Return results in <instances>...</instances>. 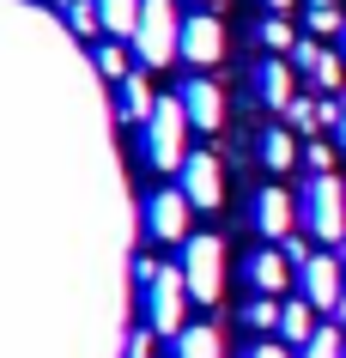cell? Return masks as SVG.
<instances>
[{"label": "cell", "mask_w": 346, "mask_h": 358, "mask_svg": "<svg viewBox=\"0 0 346 358\" xmlns=\"http://www.w3.org/2000/svg\"><path fill=\"white\" fill-rule=\"evenodd\" d=\"M280 249H286V262H291V267H304L310 255H316V249H310L304 237H298V231H291V237H286V243H280Z\"/></svg>", "instance_id": "cell-27"}, {"label": "cell", "mask_w": 346, "mask_h": 358, "mask_svg": "<svg viewBox=\"0 0 346 358\" xmlns=\"http://www.w3.org/2000/svg\"><path fill=\"white\" fill-rule=\"evenodd\" d=\"M250 358H291L286 340H261V346H250Z\"/></svg>", "instance_id": "cell-28"}, {"label": "cell", "mask_w": 346, "mask_h": 358, "mask_svg": "<svg viewBox=\"0 0 346 358\" xmlns=\"http://www.w3.org/2000/svg\"><path fill=\"white\" fill-rule=\"evenodd\" d=\"M189 213H194V201L182 189H158L152 201H146V231H152L158 243H189V237H194Z\"/></svg>", "instance_id": "cell-6"}, {"label": "cell", "mask_w": 346, "mask_h": 358, "mask_svg": "<svg viewBox=\"0 0 346 358\" xmlns=\"http://www.w3.org/2000/svg\"><path fill=\"white\" fill-rule=\"evenodd\" d=\"M122 358H152V328H146V334H134V340H128V352H122Z\"/></svg>", "instance_id": "cell-29"}, {"label": "cell", "mask_w": 346, "mask_h": 358, "mask_svg": "<svg viewBox=\"0 0 346 358\" xmlns=\"http://www.w3.org/2000/svg\"><path fill=\"white\" fill-rule=\"evenodd\" d=\"M334 31L346 37V13L340 6H310V37H334Z\"/></svg>", "instance_id": "cell-22"}, {"label": "cell", "mask_w": 346, "mask_h": 358, "mask_svg": "<svg viewBox=\"0 0 346 358\" xmlns=\"http://www.w3.org/2000/svg\"><path fill=\"white\" fill-rule=\"evenodd\" d=\"M176 358H225V334L207 328V322H189L176 334Z\"/></svg>", "instance_id": "cell-17"}, {"label": "cell", "mask_w": 346, "mask_h": 358, "mask_svg": "<svg viewBox=\"0 0 346 358\" xmlns=\"http://www.w3.org/2000/svg\"><path fill=\"white\" fill-rule=\"evenodd\" d=\"M280 310H286V303H273V298H255L243 322H250V328H273V334H280Z\"/></svg>", "instance_id": "cell-24"}, {"label": "cell", "mask_w": 346, "mask_h": 358, "mask_svg": "<svg viewBox=\"0 0 346 358\" xmlns=\"http://www.w3.org/2000/svg\"><path fill=\"white\" fill-rule=\"evenodd\" d=\"M291 273H298V267L286 262V249H261V255L250 262V285L261 292V298H280V292L291 285Z\"/></svg>", "instance_id": "cell-14"}, {"label": "cell", "mask_w": 346, "mask_h": 358, "mask_svg": "<svg viewBox=\"0 0 346 358\" xmlns=\"http://www.w3.org/2000/svg\"><path fill=\"white\" fill-rule=\"evenodd\" d=\"M97 73L110 79V85H122V79H128V49H122V43H103V49H97Z\"/></svg>", "instance_id": "cell-21"}, {"label": "cell", "mask_w": 346, "mask_h": 358, "mask_svg": "<svg viewBox=\"0 0 346 358\" xmlns=\"http://www.w3.org/2000/svg\"><path fill=\"white\" fill-rule=\"evenodd\" d=\"M298 280H304V298L316 303V310H340V298H346V267H340V255H310L304 267H298Z\"/></svg>", "instance_id": "cell-7"}, {"label": "cell", "mask_w": 346, "mask_h": 358, "mask_svg": "<svg viewBox=\"0 0 346 358\" xmlns=\"http://www.w3.org/2000/svg\"><path fill=\"white\" fill-rule=\"evenodd\" d=\"M176 176H182V194H189L201 213H212L219 201H225V170H219L212 152H189V164L176 170Z\"/></svg>", "instance_id": "cell-8"}, {"label": "cell", "mask_w": 346, "mask_h": 358, "mask_svg": "<svg viewBox=\"0 0 346 358\" xmlns=\"http://www.w3.org/2000/svg\"><path fill=\"white\" fill-rule=\"evenodd\" d=\"M298 213H304V231H310V237H322V243H334V249L346 243V182L334 176V170L304 182Z\"/></svg>", "instance_id": "cell-2"}, {"label": "cell", "mask_w": 346, "mask_h": 358, "mask_svg": "<svg viewBox=\"0 0 346 358\" xmlns=\"http://www.w3.org/2000/svg\"><path fill=\"white\" fill-rule=\"evenodd\" d=\"M291 67H298V73H304L316 92H340V85H346V61H340V55H328L316 37H298V49H291Z\"/></svg>", "instance_id": "cell-11"}, {"label": "cell", "mask_w": 346, "mask_h": 358, "mask_svg": "<svg viewBox=\"0 0 346 358\" xmlns=\"http://www.w3.org/2000/svg\"><path fill=\"white\" fill-rule=\"evenodd\" d=\"M334 140L346 146V97H340V122H334Z\"/></svg>", "instance_id": "cell-30"}, {"label": "cell", "mask_w": 346, "mask_h": 358, "mask_svg": "<svg viewBox=\"0 0 346 358\" xmlns=\"http://www.w3.org/2000/svg\"><path fill=\"white\" fill-rule=\"evenodd\" d=\"M334 255H340V267H346V243H340V249H334Z\"/></svg>", "instance_id": "cell-33"}, {"label": "cell", "mask_w": 346, "mask_h": 358, "mask_svg": "<svg viewBox=\"0 0 346 358\" xmlns=\"http://www.w3.org/2000/svg\"><path fill=\"white\" fill-rule=\"evenodd\" d=\"M261 43H268L273 55H286V49H298V31H291V24L280 19V13H273V19L261 24Z\"/></svg>", "instance_id": "cell-23"}, {"label": "cell", "mask_w": 346, "mask_h": 358, "mask_svg": "<svg viewBox=\"0 0 346 358\" xmlns=\"http://www.w3.org/2000/svg\"><path fill=\"white\" fill-rule=\"evenodd\" d=\"M298 219H304V213H298V201H291L280 182H268V189L255 194V231H261V237L286 243L291 231H298Z\"/></svg>", "instance_id": "cell-10"}, {"label": "cell", "mask_w": 346, "mask_h": 358, "mask_svg": "<svg viewBox=\"0 0 346 358\" xmlns=\"http://www.w3.org/2000/svg\"><path fill=\"white\" fill-rule=\"evenodd\" d=\"M182 61H189V67H219V61H225V24L212 19V13L182 19Z\"/></svg>", "instance_id": "cell-9"}, {"label": "cell", "mask_w": 346, "mask_h": 358, "mask_svg": "<svg viewBox=\"0 0 346 358\" xmlns=\"http://www.w3.org/2000/svg\"><path fill=\"white\" fill-rule=\"evenodd\" d=\"M334 322H340V328H346V298H340V310H334Z\"/></svg>", "instance_id": "cell-31"}, {"label": "cell", "mask_w": 346, "mask_h": 358, "mask_svg": "<svg viewBox=\"0 0 346 358\" xmlns=\"http://www.w3.org/2000/svg\"><path fill=\"white\" fill-rule=\"evenodd\" d=\"M140 6H146V0H97V19H103V31H110V37H128V43H134Z\"/></svg>", "instance_id": "cell-18"}, {"label": "cell", "mask_w": 346, "mask_h": 358, "mask_svg": "<svg viewBox=\"0 0 346 358\" xmlns=\"http://www.w3.org/2000/svg\"><path fill=\"white\" fill-rule=\"evenodd\" d=\"M255 97H261V103H268V110H291V103H298V67H291V61H261V67H255Z\"/></svg>", "instance_id": "cell-12"}, {"label": "cell", "mask_w": 346, "mask_h": 358, "mask_svg": "<svg viewBox=\"0 0 346 358\" xmlns=\"http://www.w3.org/2000/svg\"><path fill=\"white\" fill-rule=\"evenodd\" d=\"M189 110H182V97H158L152 122H146V164L152 170H182L189 164Z\"/></svg>", "instance_id": "cell-4"}, {"label": "cell", "mask_w": 346, "mask_h": 358, "mask_svg": "<svg viewBox=\"0 0 346 358\" xmlns=\"http://www.w3.org/2000/svg\"><path fill=\"white\" fill-rule=\"evenodd\" d=\"M182 280H189L194 303H219L225 298V243L212 231H194L182 243Z\"/></svg>", "instance_id": "cell-5"}, {"label": "cell", "mask_w": 346, "mask_h": 358, "mask_svg": "<svg viewBox=\"0 0 346 358\" xmlns=\"http://www.w3.org/2000/svg\"><path fill=\"white\" fill-rule=\"evenodd\" d=\"M304 164H310V176H328V170H334V146H328V140H310Z\"/></svg>", "instance_id": "cell-25"}, {"label": "cell", "mask_w": 346, "mask_h": 358, "mask_svg": "<svg viewBox=\"0 0 346 358\" xmlns=\"http://www.w3.org/2000/svg\"><path fill=\"white\" fill-rule=\"evenodd\" d=\"M134 55L140 67H171L182 55V19H176V0H146L134 24Z\"/></svg>", "instance_id": "cell-3"}, {"label": "cell", "mask_w": 346, "mask_h": 358, "mask_svg": "<svg viewBox=\"0 0 346 358\" xmlns=\"http://www.w3.org/2000/svg\"><path fill=\"white\" fill-rule=\"evenodd\" d=\"M140 292H146V322H152V334H182L189 328V280H182V267H158V262H140Z\"/></svg>", "instance_id": "cell-1"}, {"label": "cell", "mask_w": 346, "mask_h": 358, "mask_svg": "<svg viewBox=\"0 0 346 358\" xmlns=\"http://www.w3.org/2000/svg\"><path fill=\"white\" fill-rule=\"evenodd\" d=\"M316 328H322V322H316V303H310L304 292H298V298H291L286 310H280V340H286V346H304V340L316 334Z\"/></svg>", "instance_id": "cell-16"}, {"label": "cell", "mask_w": 346, "mask_h": 358, "mask_svg": "<svg viewBox=\"0 0 346 358\" xmlns=\"http://www.w3.org/2000/svg\"><path fill=\"white\" fill-rule=\"evenodd\" d=\"M261 164H268V170H291V164H298V140H291L286 128H268V134H261Z\"/></svg>", "instance_id": "cell-19"}, {"label": "cell", "mask_w": 346, "mask_h": 358, "mask_svg": "<svg viewBox=\"0 0 346 358\" xmlns=\"http://www.w3.org/2000/svg\"><path fill=\"white\" fill-rule=\"evenodd\" d=\"M298 358H346V328L334 322V328H316V334L298 346Z\"/></svg>", "instance_id": "cell-20"}, {"label": "cell", "mask_w": 346, "mask_h": 358, "mask_svg": "<svg viewBox=\"0 0 346 358\" xmlns=\"http://www.w3.org/2000/svg\"><path fill=\"white\" fill-rule=\"evenodd\" d=\"M182 110H189V122H194L201 134H212L219 122H225V92H219L207 73H194L189 85H182Z\"/></svg>", "instance_id": "cell-13"}, {"label": "cell", "mask_w": 346, "mask_h": 358, "mask_svg": "<svg viewBox=\"0 0 346 358\" xmlns=\"http://www.w3.org/2000/svg\"><path fill=\"white\" fill-rule=\"evenodd\" d=\"M67 19H73V31H103V19H97V0H73V6H67Z\"/></svg>", "instance_id": "cell-26"}, {"label": "cell", "mask_w": 346, "mask_h": 358, "mask_svg": "<svg viewBox=\"0 0 346 358\" xmlns=\"http://www.w3.org/2000/svg\"><path fill=\"white\" fill-rule=\"evenodd\" d=\"M268 6H273V13H286V6H291V0H268Z\"/></svg>", "instance_id": "cell-32"}, {"label": "cell", "mask_w": 346, "mask_h": 358, "mask_svg": "<svg viewBox=\"0 0 346 358\" xmlns=\"http://www.w3.org/2000/svg\"><path fill=\"white\" fill-rule=\"evenodd\" d=\"M115 110H122V122H152V110H158V97H152V79L146 73H128L122 85H115Z\"/></svg>", "instance_id": "cell-15"}]
</instances>
